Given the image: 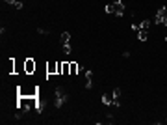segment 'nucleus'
<instances>
[{
	"instance_id": "6",
	"label": "nucleus",
	"mask_w": 167,
	"mask_h": 125,
	"mask_svg": "<svg viewBox=\"0 0 167 125\" xmlns=\"http://www.w3.org/2000/svg\"><path fill=\"white\" fill-rule=\"evenodd\" d=\"M46 75H58V62L46 64Z\"/></svg>"
},
{
	"instance_id": "1",
	"label": "nucleus",
	"mask_w": 167,
	"mask_h": 125,
	"mask_svg": "<svg viewBox=\"0 0 167 125\" xmlns=\"http://www.w3.org/2000/svg\"><path fill=\"white\" fill-rule=\"evenodd\" d=\"M67 99H69V95L65 93V90H63L61 86H58L56 92H54V107L56 108H61L63 105L67 103Z\"/></svg>"
},
{
	"instance_id": "2",
	"label": "nucleus",
	"mask_w": 167,
	"mask_h": 125,
	"mask_svg": "<svg viewBox=\"0 0 167 125\" xmlns=\"http://www.w3.org/2000/svg\"><path fill=\"white\" fill-rule=\"evenodd\" d=\"M167 15V7L162 6L160 10H158V13L154 15V24H164V17Z\"/></svg>"
},
{
	"instance_id": "4",
	"label": "nucleus",
	"mask_w": 167,
	"mask_h": 125,
	"mask_svg": "<svg viewBox=\"0 0 167 125\" xmlns=\"http://www.w3.org/2000/svg\"><path fill=\"white\" fill-rule=\"evenodd\" d=\"M35 67H37V65H35V62L32 60V58H26L24 60V71L28 73V75H32V73L35 71Z\"/></svg>"
},
{
	"instance_id": "15",
	"label": "nucleus",
	"mask_w": 167,
	"mask_h": 125,
	"mask_svg": "<svg viewBox=\"0 0 167 125\" xmlns=\"http://www.w3.org/2000/svg\"><path fill=\"white\" fill-rule=\"evenodd\" d=\"M58 75H63V62H58Z\"/></svg>"
},
{
	"instance_id": "3",
	"label": "nucleus",
	"mask_w": 167,
	"mask_h": 125,
	"mask_svg": "<svg viewBox=\"0 0 167 125\" xmlns=\"http://www.w3.org/2000/svg\"><path fill=\"white\" fill-rule=\"evenodd\" d=\"M115 4V17H123L125 15V4H123V0H113Z\"/></svg>"
},
{
	"instance_id": "9",
	"label": "nucleus",
	"mask_w": 167,
	"mask_h": 125,
	"mask_svg": "<svg viewBox=\"0 0 167 125\" xmlns=\"http://www.w3.org/2000/svg\"><path fill=\"white\" fill-rule=\"evenodd\" d=\"M4 2L9 4V6H13L15 10H22V7H24V4H22L21 0H4Z\"/></svg>"
},
{
	"instance_id": "10",
	"label": "nucleus",
	"mask_w": 167,
	"mask_h": 125,
	"mask_svg": "<svg viewBox=\"0 0 167 125\" xmlns=\"http://www.w3.org/2000/svg\"><path fill=\"white\" fill-rule=\"evenodd\" d=\"M137 39L141 43H145L147 39H149V32H147V30H137Z\"/></svg>"
},
{
	"instance_id": "14",
	"label": "nucleus",
	"mask_w": 167,
	"mask_h": 125,
	"mask_svg": "<svg viewBox=\"0 0 167 125\" xmlns=\"http://www.w3.org/2000/svg\"><path fill=\"white\" fill-rule=\"evenodd\" d=\"M100 99H102V103H104V105H108V107H111V103H113V101H111V97L108 95V93H104V95H102Z\"/></svg>"
},
{
	"instance_id": "12",
	"label": "nucleus",
	"mask_w": 167,
	"mask_h": 125,
	"mask_svg": "<svg viewBox=\"0 0 167 125\" xmlns=\"http://www.w3.org/2000/svg\"><path fill=\"white\" fill-rule=\"evenodd\" d=\"M104 11L108 15H115V4L113 2H111V4H106V6H104Z\"/></svg>"
},
{
	"instance_id": "18",
	"label": "nucleus",
	"mask_w": 167,
	"mask_h": 125,
	"mask_svg": "<svg viewBox=\"0 0 167 125\" xmlns=\"http://www.w3.org/2000/svg\"><path fill=\"white\" fill-rule=\"evenodd\" d=\"M37 32L41 34V36H46V34H48V30H45V28H37Z\"/></svg>"
},
{
	"instance_id": "16",
	"label": "nucleus",
	"mask_w": 167,
	"mask_h": 125,
	"mask_svg": "<svg viewBox=\"0 0 167 125\" xmlns=\"http://www.w3.org/2000/svg\"><path fill=\"white\" fill-rule=\"evenodd\" d=\"M63 52L65 54H71V45L67 43V45H63Z\"/></svg>"
},
{
	"instance_id": "7",
	"label": "nucleus",
	"mask_w": 167,
	"mask_h": 125,
	"mask_svg": "<svg viewBox=\"0 0 167 125\" xmlns=\"http://www.w3.org/2000/svg\"><path fill=\"white\" fill-rule=\"evenodd\" d=\"M80 65L76 64V62H69V75H76V73H80Z\"/></svg>"
},
{
	"instance_id": "11",
	"label": "nucleus",
	"mask_w": 167,
	"mask_h": 125,
	"mask_svg": "<svg viewBox=\"0 0 167 125\" xmlns=\"http://www.w3.org/2000/svg\"><path fill=\"white\" fill-rule=\"evenodd\" d=\"M59 41H61V45H67V43L71 41V34L69 32H63L61 36H59Z\"/></svg>"
},
{
	"instance_id": "5",
	"label": "nucleus",
	"mask_w": 167,
	"mask_h": 125,
	"mask_svg": "<svg viewBox=\"0 0 167 125\" xmlns=\"http://www.w3.org/2000/svg\"><path fill=\"white\" fill-rule=\"evenodd\" d=\"M111 107H121V90L119 88H115L113 90V97H111Z\"/></svg>"
},
{
	"instance_id": "8",
	"label": "nucleus",
	"mask_w": 167,
	"mask_h": 125,
	"mask_svg": "<svg viewBox=\"0 0 167 125\" xmlns=\"http://www.w3.org/2000/svg\"><path fill=\"white\" fill-rule=\"evenodd\" d=\"M86 88H93V71H86Z\"/></svg>"
},
{
	"instance_id": "19",
	"label": "nucleus",
	"mask_w": 167,
	"mask_h": 125,
	"mask_svg": "<svg viewBox=\"0 0 167 125\" xmlns=\"http://www.w3.org/2000/svg\"><path fill=\"white\" fill-rule=\"evenodd\" d=\"M165 43H167V36H165Z\"/></svg>"
},
{
	"instance_id": "17",
	"label": "nucleus",
	"mask_w": 167,
	"mask_h": 125,
	"mask_svg": "<svg viewBox=\"0 0 167 125\" xmlns=\"http://www.w3.org/2000/svg\"><path fill=\"white\" fill-rule=\"evenodd\" d=\"M63 75H69V64H67V62L63 64Z\"/></svg>"
},
{
	"instance_id": "13",
	"label": "nucleus",
	"mask_w": 167,
	"mask_h": 125,
	"mask_svg": "<svg viewBox=\"0 0 167 125\" xmlns=\"http://www.w3.org/2000/svg\"><path fill=\"white\" fill-rule=\"evenodd\" d=\"M149 28H150V21H149V19H145V21L139 22V30H149Z\"/></svg>"
}]
</instances>
